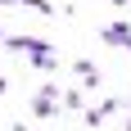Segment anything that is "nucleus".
Wrapping results in <instances>:
<instances>
[{"label":"nucleus","mask_w":131,"mask_h":131,"mask_svg":"<svg viewBox=\"0 0 131 131\" xmlns=\"http://www.w3.org/2000/svg\"><path fill=\"white\" fill-rule=\"evenodd\" d=\"M104 41H108V45H131V32H127V27H108Z\"/></svg>","instance_id":"nucleus-1"}]
</instances>
